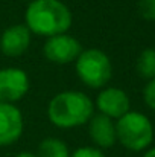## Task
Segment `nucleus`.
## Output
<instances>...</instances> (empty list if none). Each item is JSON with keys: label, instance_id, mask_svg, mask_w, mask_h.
Segmentation results:
<instances>
[{"label": "nucleus", "instance_id": "obj_6", "mask_svg": "<svg viewBox=\"0 0 155 157\" xmlns=\"http://www.w3.org/2000/svg\"><path fill=\"white\" fill-rule=\"evenodd\" d=\"M31 81L28 73L18 67L0 69V102L15 104L29 92Z\"/></svg>", "mask_w": 155, "mask_h": 157}, {"label": "nucleus", "instance_id": "obj_16", "mask_svg": "<svg viewBox=\"0 0 155 157\" xmlns=\"http://www.w3.org/2000/svg\"><path fill=\"white\" fill-rule=\"evenodd\" d=\"M15 157H37V154L31 153V151H23V153H18Z\"/></svg>", "mask_w": 155, "mask_h": 157}, {"label": "nucleus", "instance_id": "obj_11", "mask_svg": "<svg viewBox=\"0 0 155 157\" xmlns=\"http://www.w3.org/2000/svg\"><path fill=\"white\" fill-rule=\"evenodd\" d=\"M67 144L58 137H46L40 142L37 157H70Z\"/></svg>", "mask_w": 155, "mask_h": 157}, {"label": "nucleus", "instance_id": "obj_7", "mask_svg": "<svg viewBox=\"0 0 155 157\" xmlns=\"http://www.w3.org/2000/svg\"><path fill=\"white\" fill-rule=\"evenodd\" d=\"M24 131V119L15 104L0 102V147L14 145Z\"/></svg>", "mask_w": 155, "mask_h": 157}, {"label": "nucleus", "instance_id": "obj_10", "mask_svg": "<svg viewBox=\"0 0 155 157\" xmlns=\"http://www.w3.org/2000/svg\"><path fill=\"white\" fill-rule=\"evenodd\" d=\"M88 134L91 142L99 150H108L117 142L114 119L96 113L88 121Z\"/></svg>", "mask_w": 155, "mask_h": 157}, {"label": "nucleus", "instance_id": "obj_3", "mask_svg": "<svg viewBox=\"0 0 155 157\" xmlns=\"http://www.w3.org/2000/svg\"><path fill=\"white\" fill-rule=\"evenodd\" d=\"M116 136L128 151H146L154 140V125L146 114L129 110L116 121Z\"/></svg>", "mask_w": 155, "mask_h": 157}, {"label": "nucleus", "instance_id": "obj_13", "mask_svg": "<svg viewBox=\"0 0 155 157\" xmlns=\"http://www.w3.org/2000/svg\"><path fill=\"white\" fill-rule=\"evenodd\" d=\"M138 12L143 18L155 21V0H138Z\"/></svg>", "mask_w": 155, "mask_h": 157}, {"label": "nucleus", "instance_id": "obj_1", "mask_svg": "<svg viewBox=\"0 0 155 157\" xmlns=\"http://www.w3.org/2000/svg\"><path fill=\"white\" fill-rule=\"evenodd\" d=\"M73 23V14L61 0H32L24 12V25L40 37L65 34Z\"/></svg>", "mask_w": 155, "mask_h": 157}, {"label": "nucleus", "instance_id": "obj_2", "mask_svg": "<svg viewBox=\"0 0 155 157\" xmlns=\"http://www.w3.org/2000/svg\"><path fill=\"white\" fill-rule=\"evenodd\" d=\"M94 114L93 99L79 90H64L56 93L47 105V117L56 128H78Z\"/></svg>", "mask_w": 155, "mask_h": 157}, {"label": "nucleus", "instance_id": "obj_12", "mask_svg": "<svg viewBox=\"0 0 155 157\" xmlns=\"http://www.w3.org/2000/svg\"><path fill=\"white\" fill-rule=\"evenodd\" d=\"M137 73L145 78V79H154L155 78V49L154 48H148L143 49L138 58H137V64H135Z\"/></svg>", "mask_w": 155, "mask_h": 157}, {"label": "nucleus", "instance_id": "obj_9", "mask_svg": "<svg viewBox=\"0 0 155 157\" xmlns=\"http://www.w3.org/2000/svg\"><path fill=\"white\" fill-rule=\"evenodd\" d=\"M31 40H32V32L28 29L24 23L12 25L6 28L0 35V51L9 58L21 56L23 53L28 52Z\"/></svg>", "mask_w": 155, "mask_h": 157}, {"label": "nucleus", "instance_id": "obj_4", "mask_svg": "<svg viewBox=\"0 0 155 157\" xmlns=\"http://www.w3.org/2000/svg\"><path fill=\"white\" fill-rule=\"evenodd\" d=\"M75 70L79 81L94 90L106 87L113 76V64L109 56L98 48L82 49L75 61Z\"/></svg>", "mask_w": 155, "mask_h": 157}, {"label": "nucleus", "instance_id": "obj_8", "mask_svg": "<svg viewBox=\"0 0 155 157\" xmlns=\"http://www.w3.org/2000/svg\"><path fill=\"white\" fill-rule=\"evenodd\" d=\"M94 107L101 114L117 121L131 110V101L125 90L119 87H103L96 98Z\"/></svg>", "mask_w": 155, "mask_h": 157}, {"label": "nucleus", "instance_id": "obj_15", "mask_svg": "<svg viewBox=\"0 0 155 157\" xmlns=\"http://www.w3.org/2000/svg\"><path fill=\"white\" fill-rule=\"evenodd\" d=\"M143 99H145V104L148 105L151 110L155 111V78L154 79H149L148 84L145 86V89H143Z\"/></svg>", "mask_w": 155, "mask_h": 157}, {"label": "nucleus", "instance_id": "obj_14", "mask_svg": "<svg viewBox=\"0 0 155 157\" xmlns=\"http://www.w3.org/2000/svg\"><path fill=\"white\" fill-rule=\"evenodd\" d=\"M70 157H106L102 150L96 148V147H79L76 148Z\"/></svg>", "mask_w": 155, "mask_h": 157}, {"label": "nucleus", "instance_id": "obj_5", "mask_svg": "<svg viewBox=\"0 0 155 157\" xmlns=\"http://www.w3.org/2000/svg\"><path fill=\"white\" fill-rule=\"evenodd\" d=\"M81 52H82V44L79 43V40L67 32L49 37L43 46L44 56L50 63L58 66L75 63Z\"/></svg>", "mask_w": 155, "mask_h": 157}, {"label": "nucleus", "instance_id": "obj_17", "mask_svg": "<svg viewBox=\"0 0 155 157\" xmlns=\"http://www.w3.org/2000/svg\"><path fill=\"white\" fill-rule=\"evenodd\" d=\"M143 157H155V147L154 148H148V150L145 151Z\"/></svg>", "mask_w": 155, "mask_h": 157}]
</instances>
